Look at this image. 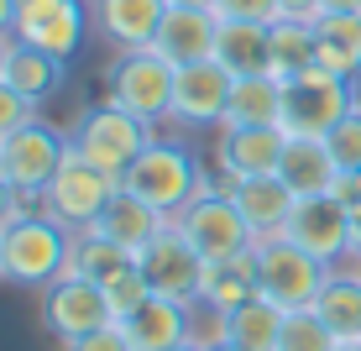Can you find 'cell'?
Wrapping results in <instances>:
<instances>
[{"label":"cell","instance_id":"obj_24","mask_svg":"<svg viewBox=\"0 0 361 351\" xmlns=\"http://www.w3.org/2000/svg\"><path fill=\"white\" fill-rule=\"evenodd\" d=\"M136 273V252L105 242V236H90V231H73V246H68V262H63V278H90L99 288H110L116 278Z\"/></svg>","mask_w":361,"mask_h":351},{"label":"cell","instance_id":"obj_26","mask_svg":"<svg viewBox=\"0 0 361 351\" xmlns=\"http://www.w3.org/2000/svg\"><path fill=\"white\" fill-rule=\"evenodd\" d=\"M304 69H314V21L272 16L267 21V73L272 79H293Z\"/></svg>","mask_w":361,"mask_h":351},{"label":"cell","instance_id":"obj_12","mask_svg":"<svg viewBox=\"0 0 361 351\" xmlns=\"http://www.w3.org/2000/svg\"><path fill=\"white\" fill-rule=\"evenodd\" d=\"M116 320L110 315V299L105 288L90 283V278H58L42 288V325L47 335H58V341H79V335L90 331H105V325Z\"/></svg>","mask_w":361,"mask_h":351},{"label":"cell","instance_id":"obj_25","mask_svg":"<svg viewBox=\"0 0 361 351\" xmlns=\"http://www.w3.org/2000/svg\"><path fill=\"white\" fill-rule=\"evenodd\" d=\"M220 126H283V79H272V73L235 79Z\"/></svg>","mask_w":361,"mask_h":351},{"label":"cell","instance_id":"obj_16","mask_svg":"<svg viewBox=\"0 0 361 351\" xmlns=\"http://www.w3.org/2000/svg\"><path fill=\"white\" fill-rule=\"evenodd\" d=\"M215 42H220V16L215 11H194V6H168L163 27L152 37V47L173 69H189V64L215 58Z\"/></svg>","mask_w":361,"mask_h":351},{"label":"cell","instance_id":"obj_35","mask_svg":"<svg viewBox=\"0 0 361 351\" xmlns=\"http://www.w3.org/2000/svg\"><path fill=\"white\" fill-rule=\"evenodd\" d=\"M68 351H136V346H131L126 325L110 320L105 331H90V335H79V341H68Z\"/></svg>","mask_w":361,"mask_h":351},{"label":"cell","instance_id":"obj_9","mask_svg":"<svg viewBox=\"0 0 361 351\" xmlns=\"http://www.w3.org/2000/svg\"><path fill=\"white\" fill-rule=\"evenodd\" d=\"M345 110H351V90L325 69H304L283 79V131L288 136H330Z\"/></svg>","mask_w":361,"mask_h":351},{"label":"cell","instance_id":"obj_11","mask_svg":"<svg viewBox=\"0 0 361 351\" xmlns=\"http://www.w3.org/2000/svg\"><path fill=\"white\" fill-rule=\"evenodd\" d=\"M90 0H16V27L11 37L42 47L53 58H68L84 47V32H90Z\"/></svg>","mask_w":361,"mask_h":351},{"label":"cell","instance_id":"obj_32","mask_svg":"<svg viewBox=\"0 0 361 351\" xmlns=\"http://www.w3.org/2000/svg\"><path fill=\"white\" fill-rule=\"evenodd\" d=\"M325 147L335 153V162H341V168H361V116H356V110H345V116L330 126Z\"/></svg>","mask_w":361,"mask_h":351},{"label":"cell","instance_id":"obj_7","mask_svg":"<svg viewBox=\"0 0 361 351\" xmlns=\"http://www.w3.org/2000/svg\"><path fill=\"white\" fill-rule=\"evenodd\" d=\"M136 273L147 278V288H152V294L178 299V304H189V309L204 299V283H209V262L194 252L189 236H183L173 220L142 246V252H136Z\"/></svg>","mask_w":361,"mask_h":351},{"label":"cell","instance_id":"obj_3","mask_svg":"<svg viewBox=\"0 0 361 351\" xmlns=\"http://www.w3.org/2000/svg\"><path fill=\"white\" fill-rule=\"evenodd\" d=\"M68 142H73V153H84L94 168H105L110 179H121L157 136H152V126H147L142 116H131V110H121L116 100H105V105H94V110L79 116V126H73Z\"/></svg>","mask_w":361,"mask_h":351},{"label":"cell","instance_id":"obj_22","mask_svg":"<svg viewBox=\"0 0 361 351\" xmlns=\"http://www.w3.org/2000/svg\"><path fill=\"white\" fill-rule=\"evenodd\" d=\"M63 58L42 53V47L21 42V37H11V53H6V84L16 95H27L32 105H42V100H53L58 90H63Z\"/></svg>","mask_w":361,"mask_h":351},{"label":"cell","instance_id":"obj_40","mask_svg":"<svg viewBox=\"0 0 361 351\" xmlns=\"http://www.w3.org/2000/svg\"><path fill=\"white\" fill-rule=\"evenodd\" d=\"M325 11H335V16H351V11H361V0H319V16Z\"/></svg>","mask_w":361,"mask_h":351},{"label":"cell","instance_id":"obj_18","mask_svg":"<svg viewBox=\"0 0 361 351\" xmlns=\"http://www.w3.org/2000/svg\"><path fill=\"white\" fill-rule=\"evenodd\" d=\"M231 199H235V210L246 215V225H252L257 242L283 236V231H288V220H293V210H298V194L278 179V173H267V179H241Z\"/></svg>","mask_w":361,"mask_h":351},{"label":"cell","instance_id":"obj_17","mask_svg":"<svg viewBox=\"0 0 361 351\" xmlns=\"http://www.w3.org/2000/svg\"><path fill=\"white\" fill-rule=\"evenodd\" d=\"M168 16V0H90V21L105 42H116V53L126 47H152L157 27Z\"/></svg>","mask_w":361,"mask_h":351},{"label":"cell","instance_id":"obj_49","mask_svg":"<svg viewBox=\"0 0 361 351\" xmlns=\"http://www.w3.org/2000/svg\"><path fill=\"white\" fill-rule=\"evenodd\" d=\"M0 153H6V136H0Z\"/></svg>","mask_w":361,"mask_h":351},{"label":"cell","instance_id":"obj_6","mask_svg":"<svg viewBox=\"0 0 361 351\" xmlns=\"http://www.w3.org/2000/svg\"><path fill=\"white\" fill-rule=\"evenodd\" d=\"M173 79H178V69L157 47H126L110 64V95L105 100H116L121 110H131L147 126H157L173 110Z\"/></svg>","mask_w":361,"mask_h":351},{"label":"cell","instance_id":"obj_5","mask_svg":"<svg viewBox=\"0 0 361 351\" xmlns=\"http://www.w3.org/2000/svg\"><path fill=\"white\" fill-rule=\"evenodd\" d=\"M116 189H121V179H110L105 168H94V162L84 153H73V142H68L53 184L42 189V210L58 225H68V231H90V225L99 220V210L116 199Z\"/></svg>","mask_w":361,"mask_h":351},{"label":"cell","instance_id":"obj_47","mask_svg":"<svg viewBox=\"0 0 361 351\" xmlns=\"http://www.w3.org/2000/svg\"><path fill=\"white\" fill-rule=\"evenodd\" d=\"M173 351H204V346H194V341H183V346H173Z\"/></svg>","mask_w":361,"mask_h":351},{"label":"cell","instance_id":"obj_8","mask_svg":"<svg viewBox=\"0 0 361 351\" xmlns=\"http://www.w3.org/2000/svg\"><path fill=\"white\" fill-rule=\"evenodd\" d=\"M173 225L189 236V246L209 262V268H215V262H231V257H246L257 246L252 225H246V215L235 210L231 194H199Z\"/></svg>","mask_w":361,"mask_h":351},{"label":"cell","instance_id":"obj_31","mask_svg":"<svg viewBox=\"0 0 361 351\" xmlns=\"http://www.w3.org/2000/svg\"><path fill=\"white\" fill-rule=\"evenodd\" d=\"M335 346H345V341L314 315V309H293V315L283 320L278 351H335Z\"/></svg>","mask_w":361,"mask_h":351},{"label":"cell","instance_id":"obj_37","mask_svg":"<svg viewBox=\"0 0 361 351\" xmlns=\"http://www.w3.org/2000/svg\"><path fill=\"white\" fill-rule=\"evenodd\" d=\"M27 210H42V205H32V194H21V189H11L6 179H0V231H6L16 215H27Z\"/></svg>","mask_w":361,"mask_h":351},{"label":"cell","instance_id":"obj_29","mask_svg":"<svg viewBox=\"0 0 361 351\" xmlns=\"http://www.w3.org/2000/svg\"><path fill=\"white\" fill-rule=\"evenodd\" d=\"M257 294H262V288H257V246H252L246 257H231V262H215V268H209V283H204V299H199V304L231 315V309H241L246 299H257Z\"/></svg>","mask_w":361,"mask_h":351},{"label":"cell","instance_id":"obj_2","mask_svg":"<svg viewBox=\"0 0 361 351\" xmlns=\"http://www.w3.org/2000/svg\"><path fill=\"white\" fill-rule=\"evenodd\" d=\"M121 189L152 205L163 220H178L183 210L204 194V162L178 142H152L142 157L121 173Z\"/></svg>","mask_w":361,"mask_h":351},{"label":"cell","instance_id":"obj_27","mask_svg":"<svg viewBox=\"0 0 361 351\" xmlns=\"http://www.w3.org/2000/svg\"><path fill=\"white\" fill-rule=\"evenodd\" d=\"M215 64L231 69V79L267 73V21H220Z\"/></svg>","mask_w":361,"mask_h":351},{"label":"cell","instance_id":"obj_30","mask_svg":"<svg viewBox=\"0 0 361 351\" xmlns=\"http://www.w3.org/2000/svg\"><path fill=\"white\" fill-rule=\"evenodd\" d=\"M314 315L325 320L341 341H361V278H341V273H330L325 294L314 299Z\"/></svg>","mask_w":361,"mask_h":351},{"label":"cell","instance_id":"obj_38","mask_svg":"<svg viewBox=\"0 0 361 351\" xmlns=\"http://www.w3.org/2000/svg\"><path fill=\"white\" fill-rule=\"evenodd\" d=\"M330 199H341L345 210H361V168H341V173H335Z\"/></svg>","mask_w":361,"mask_h":351},{"label":"cell","instance_id":"obj_45","mask_svg":"<svg viewBox=\"0 0 361 351\" xmlns=\"http://www.w3.org/2000/svg\"><path fill=\"white\" fill-rule=\"evenodd\" d=\"M6 53H11V37H0V79H6Z\"/></svg>","mask_w":361,"mask_h":351},{"label":"cell","instance_id":"obj_36","mask_svg":"<svg viewBox=\"0 0 361 351\" xmlns=\"http://www.w3.org/2000/svg\"><path fill=\"white\" fill-rule=\"evenodd\" d=\"M215 16L220 21H272L278 16V0H220Z\"/></svg>","mask_w":361,"mask_h":351},{"label":"cell","instance_id":"obj_33","mask_svg":"<svg viewBox=\"0 0 361 351\" xmlns=\"http://www.w3.org/2000/svg\"><path fill=\"white\" fill-rule=\"evenodd\" d=\"M105 299H110V315H116V320H131L136 309L152 299V288H147L142 273H126V278H116V283L105 288Z\"/></svg>","mask_w":361,"mask_h":351},{"label":"cell","instance_id":"obj_44","mask_svg":"<svg viewBox=\"0 0 361 351\" xmlns=\"http://www.w3.org/2000/svg\"><path fill=\"white\" fill-rule=\"evenodd\" d=\"M168 6H194V11H215L220 0H168Z\"/></svg>","mask_w":361,"mask_h":351},{"label":"cell","instance_id":"obj_23","mask_svg":"<svg viewBox=\"0 0 361 351\" xmlns=\"http://www.w3.org/2000/svg\"><path fill=\"white\" fill-rule=\"evenodd\" d=\"M314 69L335 73V79H351L361 69V11L351 16H314Z\"/></svg>","mask_w":361,"mask_h":351},{"label":"cell","instance_id":"obj_48","mask_svg":"<svg viewBox=\"0 0 361 351\" xmlns=\"http://www.w3.org/2000/svg\"><path fill=\"white\" fill-rule=\"evenodd\" d=\"M335 351H361V341H345V346H335Z\"/></svg>","mask_w":361,"mask_h":351},{"label":"cell","instance_id":"obj_34","mask_svg":"<svg viewBox=\"0 0 361 351\" xmlns=\"http://www.w3.org/2000/svg\"><path fill=\"white\" fill-rule=\"evenodd\" d=\"M32 116H37V105H32L27 95H16L6 79H0V136H11L16 126H27Z\"/></svg>","mask_w":361,"mask_h":351},{"label":"cell","instance_id":"obj_50","mask_svg":"<svg viewBox=\"0 0 361 351\" xmlns=\"http://www.w3.org/2000/svg\"><path fill=\"white\" fill-rule=\"evenodd\" d=\"M356 278H361V273H356Z\"/></svg>","mask_w":361,"mask_h":351},{"label":"cell","instance_id":"obj_14","mask_svg":"<svg viewBox=\"0 0 361 351\" xmlns=\"http://www.w3.org/2000/svg\"><path fill=\"white\" fill-rule=\"evenodd\" d=\"M288 242H298L309 257H319V262H341V257H351V210L341 205V199H330V194H314V199H298V210H293V220H288Z\"/></svg>","mask_w":361,"mask_h":351},{"label":"cell","instance_id":"obj_15","mask_svg":"<svg viewBox=\"0 0 361 351\" xmlns=\"http://www.w3.org/2000/svg\"><path fill=\"white\" fill-rule=\"evenodd\" d=\"M283 147H288V131L283 126H220L215 168H226L235 184L241 179H267V173H278Z\"/></svg>","mask_w":361,"mask_h":351},{"label":"cell","instance_id":"obj_4","mask_svg":"<svg viewBox=\"0 0 361 351\" xmlns=\"http://www.w3.org/2000/svg\"><path fill=\"white\" fill-rule=\"evenodd\" d=\"M325 283H330V262L309 257L298 242H288V236L257 242V288L278 309H288V315L293 309H314Z\"/></svg>","mask_w":361,"mask_h":351},{"label":"cell","instance_id":"obj_20","mask_svg":"<svg viewBox=\"0 0 361 351\" xmlns=\"http://www.w3.org/2000/svg\"><path fill=\"white\" fill-rule=\"evenodd\" d=\"M163 215H157L152 205H142L136 194L126 189H116V199H110L105 210H99V220L90 225V236H105V242H116V246H126V252H142L147 242H152L157 231H163Z\"/></svg>","mask_w":361,"mask_h":351},{"label":"cell","instance_id":"obj_42","mask_svg":"<svg viewBox=\"0 0 361 351\" xmlns=\"http://www.w3.org/2000/svg\"><path fill=\"white\" fill-rule=\"evenodd\" d=\"M351 257L361 262V210H351Z\"/></svg>","mask_w":361,"mask_h":351},{"label":"cell","instance_id":"obj_43","mask_svg":"<svg viewBox=\"0 0 361 351\" xmlns=\"http://www.w3.org/2000/svg\"><path fill=\"white\" fill-rule=\"evenodd\" d=\"M345 90H351V110H356V116H361V69L351 73V79H345Z\"/></svg>","mask_w":361,"mask_h":351},{"label":"cell","instance_id":"obj_1","mask_svg":"<svg viewBox=\"0 0 361 351\" xmlns=\"http://www.w3.org/2000/svg\"><path fill=\"white\" fill-rule=\"evenodd\" d=\"M73 231L58 225L47 210H27L0 231V278L21 288H47L63 278Z\"/></svg>","mask_w":361,"mask_h":351},{"label":"cell","instance_id":"obj_41","mask_svg":"<svg viewBox=\"0 0 361 351\" xmlns=\"http://www.w3.org/2000/svg\"><path fill=\"white\" fill-rule=\"evenodd\" d=\"M16 27V0H0V37H11Z\"/></svg>","mask_w":361,"mask_h":351},{"label":"cell","instance_id":"obj_28","mask_svg":"<svg viewBox=\"0 0 361 351\" xmlns=\"http://www.w3.org/2000/svg\"><path fill=\"white\" fill-rule=\"evenodd\" d=\"M283 320H288V309H278L272 299H246L241 309H231L226 315V341L246 346V351H278V335H283Z\"/></svg>","mask_w":361,"mask_h":351},{"label":"cell","instance_id":"obj_21","mask_svg":"<svg viewBox=\"0 0 361 351\" xmlns=\"http://www.w3.org/2000/svg\"><path fill=\"white\" fill-rule=\"evenodd\" d=\"M121 325H126V335H131L136 351H173V346L189 341V304L152 294L131 320H121Z\"/></svg>","mask_w":361,"mask_h":351},{"label":"cell","instance_id":"obj_13","mask_svg":"<svg viewBox=\"0 0 361 351\" xmlns=\"http://www.w3.org/2000/svg\"><path fill=\"white\" fill-rule=\"evenodd\" d=\"M231 69H220L215 58H204V64H189L178 69V79H173V110L168 121L173 126H220L226 121V100H231Z\"/></svg>","mask_w":361,"mask_h":351},{"label":"cell","instance_id":"obj_10","mask_svg":"<svg viewBox=\"0 0 361 351\" xmlns=\"http://www.w3.org/2000/svg\"><path fill=\"white\" fill-rule=\"evenodd\" d=\"M68 153V136L58 126H47V121H27V126H16L6 136V153H0V179L11 184V189L21 194H42L47 184H53L58 162Z\"/></svg>","mask_w":361,"mask_h":351},{"label":"cell","instance_id":"obj_19","mask_svg":"<svg viewBox=\"0 0 361 351\" xmlns=\"http://www.w3.org/2000/svg\"><path fill=\"white\" fill-rule=\"evenodd\" d=\"M335 173H341V162H335V153L325 147V136H288L283 162H278V179L288 184L298 199L330 194L335 189Z\"/></svg>","mask_w":361,"mask_h":351},{"label":"cell","instance_id":"obj_39","mask_svg":"<svg viewBox=\"0 0 361 351\" xmlns=\"http://www.w3.org/2000/svg\"><path fill=\"white\" fill-rule=\"evenodd\" d=\"M278 16H293V21H314V16H319V0H278Z\"/></svg>","mask_w":361,"mask_h":351},{"label":"cell","instance_id":"obj_46","mask_svg":"<svg viewBox=\"0 0 361 351\" xmlns=\"http://www.w3.org/2000/svg\"><path fill=\"white\" fill-rule=\"evenodd\" d=\"M204 351H246V346H235V341H215V346H204Z\"/></svg>","mask_w":361,"mask_h":351}]
</instances>
